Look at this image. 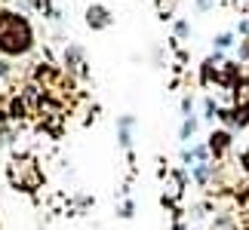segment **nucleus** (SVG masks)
Wrapping results in <instances>:
<instances>
[{
  "mask_svg": "<svg viewBox=\"0 0 249 230\" xmlns=\"http://www.w3.org/2000/svg\"><path fill=\"white\" fill-rule=\"evenodd\" d=\"M176 37H178V40H185V37H191V22H185V18H178V22H176Z\"/></svg>",
  "mask_w": 249,
  "mask_h": 230,
  "instance_id": "18",
  "label": "nucleus"
},
{
  "mask_svg": "<svg viewBox=\"0 0 249 230\" xmlns=\"http://www.w3.org/2000/svg\"><path fill=\"white\" fill-rule=\"evenodd\" d=\"M231 46H234V31H222V34L213 37V49L215 52H225V49H231Z\"/></svg>",
  "mask_w": 249,
  "mask_h": 230,
  "instance_id": "13",
  "label": "nucleus"
},
{
  "mask_svg": "<svg viewBox=\"0 0 249 230\" xmlns=\"http://www.w3.org/2000/svg\"><path fill=\"white\" fill-rule=\"evenodd\" d=\"M237 59L249 65V37H243V40H240V46H237Z\"/></svg>",
  "mask_w": 249,
  "mask_h": 230,
  "instance_id": "19",
  "label": "nucleus"
},
{
  "mask_svg": "<svg viewBox=\"0 0 249 230\" xmlns=\"http://www.w3.org/2000/svg\"><path fill=\"white\" fill-rule=\"evenodd\" d=\"M215 172H218V163H215V160H209V163H197V166L191 169V178H194L200 187H206V184H213Z\"/></svg>",
  "mask_w": 249,
  "mask_h": 230,
  "instance_id": "9",
  "label": "nucleus"
},
{
  "mask_svg": "<svg viewBox=\"0 0 249 230\" xmlns=\"http://www.w3.org/2000/svg\"><path fill=\"white\" fill-rule=\"evenodd\" d=\"M0 77H13V65L6 59H0Z\"/></svg>",
  "mask_w": 249,
  "mask_h": 230,
  "instance_id": "22",
  "label": "nucleus"
},
{
  "mask_svg": "<svg viewBox=\"0 0 249 230\" xmlns=\"http://www.w3.org/2000/svg\"><path fill=\"white\" fill-rule=\"evenodd\" d=\"M86 25H89L92 31H108V28L114 25L111 9L102 6V3H89V6H86Z\"/></svg>",
  "mask_w": 249,
  "mask_h": 230,
  "instance_id": "6",
  "label": "nucleus"
},
{
  "mask_svg": "<svg viewBox=\"0 0 249 230\" xmlns=\"http://www.w3.org/2000/svg\"><path fill=\"white\" fill-rule=\"evenodd\" d=\"M237 34H240V37H249V18H240V25H237Z\"/></svg>",
  "mask_w": 249,
  "mask_h": 230,
  "instance_id": "23",
  "label": "nucleus"
},
{
  "mask_svg": "<svg viewBox=\"0 0 249 230\" xmlns=\"http://www.w3.org/2000/svg\"><path fill=\"white\" fill-rule=\"evenodd\" d=\"M240 169H243V172H249V148L240 153Z\"/></svg>",
  "mask_w": 249,
  "mask_h": 230,
  "instance_id": "24",
  "label": "nucleus"
},
{
  "mask_svg": "<svg viewBox=\"0 0 249 230\" xmlns=\"http://www.w3.org/2000/svg\"><path fill=\"white\" fill-rule=\"evenodd\" d=\"M132 126H136V117L132 114H123L117 117V138H120V148H132Z\"/></svg>",
  "mask_w": 249,
  "mask_h": 230,
  "instance_id": "10",
  "label": "nucleus"
},
{
  "mask_svg": "<svg viewBox=\"0 0 249 230\" xmlns=\"http://www.w3.org/2000/svg\"><path fill=\"white\" fill-rule=\"evenodd\" d=\"M218 0H194V6H197V13H209V9H215Z\"/></svg>",
  "mask_w": 249,
  "mask_h": 230,
  "instance_id": "20",
  "label": "nucleus"
},
{
  "mask_svg": "<svg viewBox=\"0 0 249 230\" xmlns=\"http://www.w3.org/2000/svg\"><path fill=\"white\" fill-rule=\"evenodd\" d=\"M237 80H243L240 65L228 62L225 52H213L203 65H200V83H203L206 89H215V92H225L228 89V92H231Z\"/></svg>",
  "mask_w": 249,
  "mask_h": 230,
  "instance_id": "2",
  "label": "nucleus"
},
{
  "mask_svg": "<svg viewBox=\"0 0 249 230\" xmlns=\"http://www.w3.org/2000/svg\"><path fill=\"white\" fill-rule=\"evenodd\" d=\"M28 114H31V104H28L25 95H13V99L6 101V117L9 120H25Z\"/></svg>",
  "mask_w": 249,
  "mask_h": 230,
  "instance_id": "11",
  "label": "nucleus"
},
{
  "mask_svg": "<svg viewBox=\"0 0 249 230\" xmlns=\"http://www.w3.org/2000/svg\"><path fill=\"white\" fill-rule=\"evenodd\" d=\"M231 145H234L231 129H213L209 132L206 148H209V153H213V160H225L228 153H231Z\"/></svg>",
  "mask_w": 249,
  "mask_h": 230,
  "instance_id": "5",
  "label": "nucleus"
},
{
  "mask_svg": "<svg viewBox=\"0 0 249 230\" xmlns=\"http://www.w3.org/2000/svg\"><path fill=\"white\" fill-rule=\"evenodd\" d=\"M218 111H222L218 101L213 99V95H206V99H203V120H218Z\"/></svg>",
  "mask_w": 249,
  "mask_h": 230,
  "instance_id": "15",
  "label": "nucleus"
},
{
  "mask_svg": "<svg viewBox=\"0 0 249 230\" xmlns=\"http://www.w3.org/2000/svg\"><path fill=\"white\" fill-rule=\"evenodd\" d=\"M3 135H6V132H3V126H0V138H3Z\"/></svg>",
  "mask_w": 249,
  "mask_h": 230,
  "instance_id": "26",
  "label": "nucleus"
},
{
  "mask_svg": "<svg viewBox=\"0 0 249 230\" xmlns=\"http://www.w3.org/2000/svg\"><path fill=\"white\" fill-rule=\"evenodd\" d=\"M197 126H200L197 117H185V120H181V126H178V141H191V138H194V132H197Z\"/></svg>",
  "mask_w": 249,
  "mask_h": 230,
  "instance_id": "12",
  "label": "nucleus"
},
{
  "mask_svg": "<svg viewBox=\"0 0 249 230\" xmlns=\"http://www.w3.org/2000/svg\"><path fill=\"white\" fill-rule=\"evenodd\" d=\"M176 230H194V227H185V224H181V221H178V224H176Z\"/></svg>",
  "mask_w": 249,
  "mask_h": 230,
  "instance_id": "25",
  "label": "nucleus"
},
{
  "mask_svg": "<svg viewBox=\"0 0 249 230\" xmlns=\"http://www.w3.org/2000/svg\"><path fill=\"white\" fill-rule=\"evenodd\" d=\"M178 108H181V114H185V117H191V111H194V99H191V95H185Z\"/></svg>",
  "mask_w": 249,
  "mask_h": 230,
  "instance_id": "21",
  "label": "nucleus"
},
{
  "mask_svg": "<svg viewBox=\"0 0 249 230\" xmlns=\"http://www.w3.org/2000/svg\"><path fill=\"white\" fill-rule=\"evenodd\" d=\"M231 108L234 111H249V77H243V80L234 83V89H231Z\"/></svg>",
  "mask_w": 249,
  "mask_h": 230,
  "instance_id": "8",
  "label": "nucleus"
},
{
  "mask_svg": "<svg viewBox=\"0 0 249 230\" xmlns=\"http://www.w3.org/2000/svg\"><path fill=\"white\" fill-rule=\"evenodd\" d=\"M176 9H178V0H157V16L163 18V22L176 16Z\"/></svg>",
  "mask_w": 249,
  "mask_h": 230,
  "instance_id": "14",
  "label": "nucleus"
},
{
  "mask_svg": "<svg viewBox=\"0 0 249 230\" xmlns=\"http://www.w3.org/2000/svg\"><path fill=\"white\" fill-rule=\"evenodd\" d=\"M209 230H237V224H234V218L228 212H222V215H215V221H213Z\"/></svg>",
  "mask_w": 249,
  "mask_h": 230,
  "instance_id": "16",
  "label": "nucleus"
},
{
  "mask_svg": "<svg viewBox=\"0 0 249 230\" xmlns=\"http://www.w3.org/2000/svg\"><path fill=\"white\" fill-rule=\"evenodd\" d=\"M117 215H120V218H126V221H129V218L136 215V203H132V199H123V203H120V209H117Z\"/></svg>",
  "mask_w": 249,
  "mask_h": 230,
  "instance_id": "17",
  "label": "nucleus"
},
{
  "mask_svg": "<svg viewBox=\"0 0 249 230\" xmlns=\"http://www.w3.org/2000/svg\"><path fill=\"white\" fill-rule=\"evenodd\" d=\"M62 62H65V71H68L71 77H80V80H86L89 77V68H86V55L77 43H68L65 46V55H62Z\"/></svg>",
  "mask_w": 249,
  "mask_h": 230,
  "instance_id": "4",
  "label": "nucleus"
},
{
  "mask_svg": "<svg viewBox=\"0 0 249 230\" xmlns=\"http://www.w3.org/2000/svg\"><path fill=\"white\" fill-rule=\"evenodd\" d=\"M163 206H172L176 199L185 194V172H166V181H163Z\"/></svg>",
  "mask_w": 249,
  "mask_h": 230,
  "instance_id": "7",
  "label": "nucleus"
},
{
  "mask_svg": "<svg viewBox=\"0 0 249 230\" xmlns=\"http://www.w3.org/2000/svg\"><path fill=\"white\" fill-rule=\"evenodd\" d=\"M34 43L37 40L28 16L16 13V9H0V52L9 55V59H18V55L31 52Z\"/></svg>",
  "mask_w": 249,
  "mask_h": 230,
  "instance_id": "1",
  "label": "nucleus"
},
{
  "mask_svg": "<svg viewBox=\"0 0 249 230\" xmlns=\"http://www.w3.org/2000/svg\"><path fill=\"white\" fill-rule=\"evenodd\" d=\"M6 178L22 194H37L43 187V169L37 163V157H31V153H16L6 163Z\"/></svg>",
  "mask_w": 249,
  "mask_h": 230,
  "instance_id": "3",
  "label": "nucleus"
}]
</instances>
